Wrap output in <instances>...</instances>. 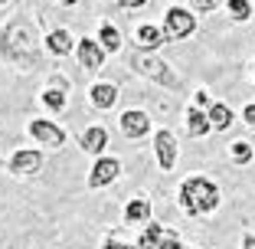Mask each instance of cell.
<instances>
[{"mask_svg": "<svg viewBox=\"0 0 255 249\" xmlns=\"http://www.w3.org/2000/svg\"><path fill=\"white\" fill-rule=\"evenodd\" d=\"M0 53L7 56L10 62L23 66V69L43 66V62H39V53H36V39H33L30 23H23V20H13L7 30L0 33Z\"/></svg>", "mask_w": 255, "mask_h": 249, "instance_id": "cell-1", "label": "cell"}, {"mask_svg": "<svg viewBox=\"0 0 255 249\" xmlns=\"http://www.w3.org/2000/svg\"><path fill=\"white\" fill-rule=\"evenodd\" d=\"M177 200H180V210L187 217H206L219 207V187L210 177H187L180 184Z\"/></svg>", "mask_w": 255, "mask_h": 249, "instance_id": "cell-2", "label": "cell"}, {"mask_svg": "<svg viewBox=\"0 0 255 249\" xmlns=\"http://www.w3.org/2000/svg\"><path fill=\"white\" fill-rule=\"evenodd\" d=\"M131 69L141 72V76H147V79H154L157 85H167V89H177V85H180V79L170 72V66H167L164 59H157V56L134 53V56H131Z\"/></svg>", "mask_w": 255, "mask_h": 249, "instance_id": "cell-3", "label": "cell"}, {"mask_svg": "<svg viewBox=\"0 0 255 249\" xmlns=\"http://www.w3.org/2000/svg\"><path fill=\"white\" fill-rule=\"evenodd\" d=\"M30 138L36 144H43V148H53V151H59L62 144H66V128L62 125H56V121L49 118H33L30 121Z\"/></svg>", "mask_w": 255, "mask_h": 249, "instance_id": "cell-4", "label": "cell"}, {"mask_svg": "<svg viewBox=\"0 0 255 249\" xmlns=\"http://www.w3.org/2000/svg\"><path fill=\"white\" fill-rule=\"evenodd\" d=\"M7 171L13 174V177H33V174L43 171V154L33 151V148H23V151H13V158H10Z\"/></svg>", "mask_w": 255, "mask_h": 249, "instance_id": "cell-5", "label": "cell"}, {"mask_svg": "<svg viewBox=\"0 0 255 249\" xmlns=\"http://www.w3.org/2000/svg\"><path fill=\"white\" fill-rule=\"evenodd\" d=\"M121 177V161L118 158H102L95 161V167H92V174H89V187L92 190H98V187H108L112 181H118Z\"/></svg>", "mask_w": 255, "mask_h": 249, "instance_id": "cell-6", "label": "cell"}, {"mask_svg": "<svg viewBox=\"0 0 255 249\" xmlns=\"http://www.w3.org/2000/svg\"><path fill=\"white\" fill-rule=\"evenodd\" d=\"M154 154H157L160 171H173L177 167V138H173V131L160 128L154 135Z\"/></svg>", "mask_w": 255, "mask_h": 249, "instance_id": "cell-7", "label": "cell"}, {"mask_svg": "<svg viewBox=\"0 0 255 249\" xmlns=\"http://www.w3.org/2000/svg\"><path fill=\"white\" fill-rule=\"evenodd\" d=\"M193 26H196L193 13H187V10H180V7H170V10H167V36H170V39L190 36V33H193Z\"/></svg>", "mask_w": 255, "mask_h": 249, "instance_id": "cell-8", "label": "cell"}, {"mask_svg": "<svg viewBox=\"0 0 255 249\" xmlns=\"http://www.w3.org/2000/svg\"><path fill=\"white\" fill-rule=\"evenodd\" d=\"M121 131H125L128 138H144L150 131V118L141 108H128V112L121 115Z\"/></svg>", "mask_w": 255, "mask_h": 249, "instance_id": "cell-9", "label": "cell"}, {"mask_svg": "<svg viewBox=\"0 0 255 249\" xmlns=\"http://www.w3.org/2000/svg\"><path fill=\"white\" fill-rule=\"evenodd\" d=\"M105 144H108V131L102 128V125H92V128H85L82 135H79V148H82L85 154H98V158H102Z\"/></svg>", "mask_w": 255, "mask_h": 249, "instance_id": "cell-10", "label": "cell"}, {"mask_svg": "<svg viewBox=\"0 0 255 249\" xmlns=\"http://www.w3.org/2000/svg\"><path fill=\"white\" fill-rule=\"evenodd\" d=\"M125 223H128V227L150 223V200H147V197H134V200H128V207H125Z\"/></svg>", "mask_w": 255, "mask_h": 249, "instance_id": "cell-11", "label": "cell"}, {"mask_svg": "<svg viewBox=\"0 0 255 249\" xmlns=\"http://www.w3.org/2000/svg\"><path fill=\"white\" fill-rule=\"evenodd\" d=\"M89 98L95 108H112L115 102H118V89H115L112 82H95L89 89Z\"/></svg>", "mask_w": 255, "mask_h": 249, "instance_id": "cell-12", "label": "cell"}, {"mask_svg": "<svg viewBox=\"0 0 255 249\" xmlns=\"http://www.w3.org/2000/svg\"><path fill=\"white\" fill-rule=\"evenodd\" d=\"M210 115L206 112H200V108H190L187 112V131H190V138H203V135H210Z\"/></svg>", "mask_w": 255, "mask_h": 249, "instance_id": "cell-13", "label": "cell"}, {"mask_svg": "<svg viewBox=\"0 0 255 249\" xmlns=\"http://www.w3.org/2000/svg\"><path fill=\"white\" fill-rule=\"evenodd\" d=\"M79 62H82L85 69H92V72L102 69V49H98L92 39H82V43H79Z\"/></svg>", "mask_w": 255, "mask_h": 249, "instance_id": "cell-14", "label": "cell"}, {"mask_svg": "<svg viewBox=\"0 0 255 249\" xmlns=\"http://www.w3.org/2000/svg\"><path fill=\"white\" fill-rule=\"evenodd\" d=\"M167 230L160 227V223H147V227L141 230V236H137V249H157L160 240H164Z\"/></svg>", "mask_w": 255, "mask_h": 249, "instance_id": "cell-15", "label": "cell"}, {"mask_svg": "<svg viewBox=\"0 0 255 249\" xmlns=\"http://www.w3.org/2000/svg\"><path fill=\"white\" fill-rule=\"evenodd\" d=\"M210 125L216 131H226L229 125H233V112H229V105H223V102H216V105H210Z\"/></svg>", "mask_w": 255, "mask_h": 249, "instance_id": "cell-16", "label": "cell"}, {"mask_svg": "<svg viewBox=\"0 0 255 249\" xmlns=\"http://www.w3.org/2000/svg\"><path fill=\"white\" fill-rule=\"evenodd\" d=\"M141 49H157L160 43H164V33L157 30V26H141L137 30V39H134Z\"/></svg>", "mask_w": 255, "mask_h": 249, "instance_id": "cell-17", "label": "cell"}, {"mask_svg": "<svg viewBox=\"0 0 255 249\" xmlns=\"http://www.w3.org/2000/svg\"><path fill=\"white\" fill-rule=\"evenodd\" d=\"M46 46H49V53H56V56H66L69 49H72V36H69L66 30H56V33H49Z\"/></svg>", "mask_w": 255, "mask_h": 249, "instance_id": "cell-18", "label": "cell"}, {"mask_svg": "<svg viewBox=\"0 0 255 249\" xmlns=\"http://www.w3.org/2000/svg\"><path fill=\"white\" fill-rule=\"evenodd\" d=\"M43 105L53 108V112H62V108H66V92L62 89H46L43 92Z\"/></svg>", "mask_w": 255, "mask_h": 249, "instance_id": "cell-19", "label": "cell"}, {"mask_svg": "<svg viewBox=\"0 0 255 249\" xmlns=\"http://www.w3.org/2000/svg\"><path fill=\"white\" fill-rule=\"evenodd\" d=\"M229 154H233L236 164H249V161H252V144H249V141H233Z\"/></svg>", "mask_w": 255, "mask_h": 249, "instance_id": "cell-20", "label": "cell"}, {"mask_svg": "<svg viewBox=\"0 0 255 249\" xmlns=\"http://www.w3.org/2000/svg\"><path fill=\"white\" fill-rule=\"evenodd\" d=\"M102 46H105V49H118L121 46V36H118V30H115L112 23H105V26H102Z\"/></svg>", "mask_w": 255, "mask_h": 249, "instance_id": "cell-21", "label": "cell"}, {"mask_svg": "<svg viewBox=\"0 0 255 249\" xmlns=\"http://www.w3.org/2000/svg\"><path fill=\"white\" fill-rule=\"evenodd\" d=\"M102 249H137V243H125L118 233H108L105 240H102Z\"/></svg>", "mask_w": 255, "mask_h": 249, "instance_id": "cell-22", "label": "cell"}, {"mask_svg": "<svg viewBox=\"0 0 255 249\" xmlns=\"http://www.w3.org/2000/svg\"><path fill=\"white\" fill-rule=\"evenodd\" d=\"M157 249H183V240L177 233H173V230H167L164 233V240H160V246Z\"/></svg>", "mask_w": 255, "mask_h": 249, "instance_id": "cell-23", "label": "cell"}, {"mask_svg": "<svg viewBox=\"0 0 255 249\" xmlns=\"http://www.w3.org/2000/svg\"><path fill=\"white\" fill-rule=\"evenodd\" d=\"M229 13H233L236 20H246L249 16V3L246 0H229Z\"/></svg>", "mask_w": 255, "mask_h": 249, "instance_id": "cell-24", "label": "cell"}, {"mask_svg": "<svg viewBox=\"0 0 255 249\" xmlns=\"http://www.w3.org/2000/svg\"><path fill=\"white\" fill-rule=\"evenodd\" d=\"M242 118H246V125H249V128H255V105H246Z\"/></svg>", "mask_w": 255, "mask_h": 249, "instance_id": "cell-25", "label": "cell"}, {"mask_svg": "<svg viewBox=\"0 0 255 249\" xmlns=\"http://www.w3.org/2000/svg\"><path fill=\"white\" fill-rule=\"evenodd\" d=\"M190 3H193L196 10H213L216 7V0H190Z\"/></svg>", "mask_w": 255, "mask_h": 249, "instance_id": "cell-26", "label": "cell"}, {"mask_svg": "<svg viewBox=\"0 0 255 249\" xmlns=\"http://www.w3.org/2000/svg\"><path fill=\"white\" fill-rule=\"evenodd\" d=\"M242 249H255V233H242Z\"/></svg>", "mask_w": 255, "mask_h": 249, "instance_id": "cell-27", "label": "cell"}, {"mask_svg": "<svg viewBox=\"0 0 255 249\" xmlns=\"http://www.w3.org/2000/svg\"><path fill=\"white\" fill-rule=\"evenodd\" d=\"M121 3H125V7H141L144 0H121Z\"/></svg>", "mask_w": 255, "mask_h": 249, "instance_id": "cell-28", "label": "cell"}, {"mask_svg": "<svg viewBox=\"0 0 255 249\" xmlns=\"http://www.w3.org/2000/svg\"><path fill=\"white\" fill-rule=\"evenodd\" d=\"M62 3H75V0H62Z\"/></svg>", "mask_w": 255, "mask_h": 249, "instance_id": "cell-29", "label": "cell"}, {"mask_svg": "<svg viewBox=\"0 0 255 249\" xmlns=\"http://www.w3.org/2000/svg\"><path fill=\"white\" fill-rule=\"evenodd\" d=\"M0 3H7V0H0Z\"/></svg>", "mask_w": 255, "mask_h": 249, "instance_id": "cell-30", "label": "cell"}, {"mask_svg": "<svg viewBox=\"0 0 255 249\" xmlns=\"http://www.w3.org/2000/svg\"><path fill=\"white\" fill-rule=\"evenodd\" d=\"M183 249H190V246H183Z\"/></svg>", "mask_w": 255, "mask_h": 249, "instance_id": "cell-31", "label": "cell"}]
</instances>
